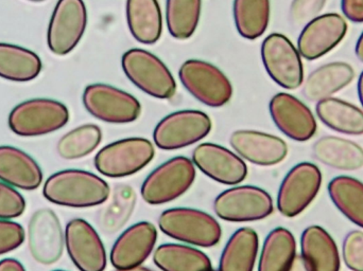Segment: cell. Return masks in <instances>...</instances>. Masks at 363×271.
<instances>
[{"instance_id":"1","label":"cell","mask_w":363,"mask_h":271,"mask_svg":"<svg viewBox=\"0 0 363 271\" xmlns=\"http://www.w3.org/2000/svg\"><path fill=\"white\" fill-rule=\"evenodd\" d=\"M108 183L94 173L64 170L51 175L43 188L48 202L69 208H91L104 204L110 197Z\"/></svg>"},{"instance_id":"2","label":"cell","mask_w":363,"mask_h":271,"mask_svg":"<svg viewBox=\"0 0 363 271\" xmlns=\"http://www.w3.org/2000/svg\"><path fill=\"white\" fill-rule=\"evenodd\" d=\"M159 227L174 240L203 248L216 246L222 236L215 217L196 209H168L160 215Z\"/></svg>"},{"instance_id":"3","label":"cell","mask_w":363,"mask_h":271,"mask_svg":"<svg viewBox=\"0 0 363 271\" xmlns=\"http://www.w3.org/2000/svg\"><path fill=\"white\" fill-rule=\"evenodd\" d=\"M123 72L140 91L157 99H172L177 91L176 81L167 66L153 53L131 49L121 59Z\"/></svg>"},{"instance_id":"4","label":"cell","mask_w":363,"mask_h":271,"mask_svg":"<svg viewBox=\"0 0 363 271\" xmlns=\"http://www.w3.org/2000/svg\"><path fill=\"white\" fill-rule=\"evenodd\" d=\"M196 179V166L189 158L178 156L155 168L140 190L143 200L152 206L167 204L185 194Z\"/></svg>"},{"instance_id":"5","label":"cell","mask_w":363,"mask_h":271,"mask_svg":"<svg viewBox=\"0 0 363 271\" xmlns=\"http://www.w3.org/2000/svg\"><path fill=\"white\" fill-rule=\"evenodd\" d=\"M69 120L68 108L50 99H33L18 104L9 116V127L21 137L48 135L65 127Z\"/></svg>"},{"instance_id":"6","label":"cell","mask_w":363,"mask_h":271,"mask_svg":"<svg viewBox=\"0 0 363 271\" xmlns=\"http://www.w3.org/2000/svg\"><path fill=\"white\" fill-rule=\"evenodd\" d=\"M155 155V146L148 139H123L100 149L95 157V166L104 176L123 178L146 168Z\"/></svg>"},{"instance_id":"7","label":"cell","mask_w":363,"mask_h":271,"mask_svg":"<svg viewBox=\"0 0 363 271\" xmlns=\"http://www.w3.org/2000/svg\"><path fill=\"white\" fill-rule=\"evenodd\" d=\"M179 76L188 93L209 108H222L232 99V83L213 64L188 59L182 65Z\"/></svg>"},{"instance_id":"8","label":"cell","mask_w":363,"mask_h":271,"mask_svg":"<svg viewBox=\"0 0 363 271\" xmlns=\"http://www.w3.org/2000/svg\"><path fill=\"white\" fill-rule=\"evenodd\" d=\"M219 219L232 223L262 221L272 214L273 200L268 192L254 185H238L220 193L213 202Z\"/></svg>"},{"instance_id":"9","label":"cell","mask_w":363,"mask_h":271,"mask_svg":"<svg viewBox=\"0 0 363 271\" xmlns=\"http://www.w3.org/2000/svg\"><path fill=\"white\" fill-rule=\"evenodd\" d=\"M262 59L269 76L283 88L294 91L304 82L302 57L289 38L272 33L262 45Z\"/></svg>"},{"instance_id":"10","label":"cell","mask_w":363,"mask_h":271,"mask_svg":"<svg viewBox=\"0 0 363 271\" xmlns=\"http://www.w3.org/2000/svg\"><path fill=\"white\" fill-rule=\"evenodd\" d=\"M83 104L98 120L114 125L134 122L142 113V105L136 98L106 84L89 85L83 93Z\"/></svg>"},{"instance_id":"11","label":"cell","mask_w":363,"mask_h":271,"mask_svg":"<svg viewBox=\"0 0 363 271\" xmlns=\"http://www.w3.org/2000/svg\"><path fill=\"white\" fill-rule=\"evenodd\" d=\"M322 173L315 164H296L281 181L277 195V209L285 217L304 212L321 189Z\"/></svg>"},{"instance_id":"12","label":"cell","mask_w":363,"mask_h":271,"mask_svg":"<svg viewBox=\"0 0 363 271\" xmlns=\"http://www.w3.org/2000/svg\"><path fill=\"white\" fill-rule=\"evenodd\" d=\"M211 131V120L199 110H180L160 121L153 133L157 146L174 151L204 139Z\"/></svg>"},{"instance_id":"13","label":"cell","mask_w":363,"mask_h":271,"mask_svg":"<svg viewBox=\"0 0 363 271\" xmlns=\"http://www.w3.org/2000/svg\"><path fill=\"white\" fill-rule=\"evenodd\" d=\"M87 25V11L83 0H59L49 23L47 42L51 52L66 55L82 38Z\"/></svg>"},{"instance_id":"14","label":"cell","mask_w":363,"mask_h":271,"mask_svg":"<svg viewBox=\"0 0 363 271\" xmlns=\"http://www.w3.org/2000/svg\"><path fill=\"white\" fill-rule=\"evenodd\" d=\"M28 246L32 258L42 265H53L61 259L65 232L51 209H38L32 215L28 225Z\"/></svg>"},{"instance_id":"15","label":"cell","mask_w":363,"mask_h":271,"mask_svg":"<svg viewBox=\"0 0 363 271\" xmlns=\"http://www.w3.org/2000/svg\"><path fill=\"white\" fill-rule=\"evenodd\" d=\"M65 247L79 270H106L108 259L104 243L95 228L85 219H74L66 225Z\"/></svg>"},{"instance_id":"16","label":"cell","mask_w":363,"mask_h":271,"mask_svg":"<svg viewBox=\"0 0 363 271\" xmlns=\"http://www.w3.org/2000/svg\"><path fill=\"white\" fill-rule=\"evenodd\" d=\"M347 23L341 15H319L301 32L298 50L307 61H315L336 48L347 35Z\"/></svg>"},{"instance_id":"17","label":"cell","mask_w":363,"mask_h":271,"mask_svg":"<svg viewBox=\"0 0 363 271\" xmlns=\"http://www.w3.org/2000/svg\"><path fill=\"white\" fill-rule=\"evenodd\" d=\"M269 110L277 129L292 140L305 142L317 133V120L311 108L290 93L275 95Z\"/></svg>"},{"instance_id":"18","label":"cell","mask_w":363,"mask_h":271,"mask_svg":"<svg viewBox=\"0 0 363 271\" xmlns=\"http://www.w3.org/2000/svg\"><path fill=\"white\" fill-rule=\"evenodd\" d=\"M192 162L206 176L222 185H236L247 175L240 156L215 143H202L192 151Z\"/></svg>"},{"instance_id":"19","label":"cell","mask_w":363,"mask_h":271,"mask_svg":"<svg viewBox=\"0 0 363 271\" xmlns=\"http://www.w3.org/2000/svg\"><path fill=\"white\" fill-rule=\"evenodd\" d=\"M157 241V230L149 221H140L121 234L111 250L110 260L116 270L138 267L150 257Z\"/></svg>"},{"instance_id":"20","label":"cell","mask_w":363,"mask_h":271,"mask_svg":"<svg viewBox=\"0 0 363 271\" xmlns=\"http://www.w3.org/2000/svg\"><path fill=\"white\" fill-rule=\"evenodd\" d=\"M230 143L238 156L256 166H277L288 155L287 143L283 139L262 132L249 129L234 132Z\"/></svg>"},{"instance_id":"21","label":"cell","mask_w":363,"mask_h":271,"mask_svg":"<svg viewBox=\"0 0 363 271\" xmlns=\"http://www.w3.org/2000/svg\"><path fill=\"white\" fill-rule=\"evenodd\" d=\"M301 258L306 271H339L338 247L333 236L320 226H309L301 236Z\"/></svg>"},{"instance_id":"22","label":"cell","mask_w":363,"mask_h":271,"mask_svg":"<svg viewBox=\"0 0 363 271\" xmlns=\"http://www.w3.org/2000/svg\"><path fill=\"white\" fill-rule=\"evenodd\" d=\"M0 181L16 188L32 191L40 187L43 172L38 162L21 149L0 146Z\"/></svg>"},{"instance_id":"23","label":"cell","mask_w":363,"mask_h":271,"mask_svg":"<svg viewBox=\"0 0 363 271\" xmlns=\"http://www.w3.org/2000/svg\"><path fill=\"white\" fill-rule=\"evenodd\" d=\"M354 78L355 71L350 64L345 62L326 64L309 74L303 93L309 101H322L349 86Z\"/></svg>"},{"instance_id":"24","label":"cell","mask_w":363,"mask_h":271,"mask_svg":"<svg viewBox=\"0 0 363 271\" xmlns=\"http://www.w3.org/2000/svg\"><path fill=\"white\" fill-rule=\"evenodd\" d=\"M313 157L326 166L339 171L363 168V149L354 141L336 136H325L315 141Z\"/></svg>"},{"instance_id":"25","label":"cell","mask_w":363,"mask_h":271,"mask_svg":"<svg viewBox=\"0 0 363 271\" xmlns=\"http://www.w3.org/2000/svg\"><path fill=\"white\" fill-rule=\"evenodd\" d=\"M127 21L138 42L153 45L161 38L163 18L157 0H127Z\"/></svg>"},{"instance_id":"26","label":"cell","mask_w":363,"mask_h":271,"mask_svg":"<svg viewBox=\"0 0 363 271\" xmlns=\"http://www.w3.org/2000/svg\"><path fill=\"white\" fill-rule=\"evenodd\" d=\"M259 238L255 230L240 228L226 243L219 262V271H253Z\"/></svg>"},{"instance_id":"27","label":"cell","mask_w":363,"mask_h":271,"mask_svg":"<svg viewBox=\"0 0 363 271\" xmlns=\"http://www.w3.org/2000/svg\"><path fill=\"white\" fill-rule=\"evenodd\" d=\"M296 260V242L294 234L286 228H275L262 245L258 271H291Z\"/></svg>"},{"instance_id":"28","label":"cell","mask_w":363,"mask_h":271,"mask_svg":"<svg viewBox=\"0 0 363 271\" xmlns=\"http://www.w3.org/2000/svg\"><path fill=\"white\" fill-rule=\"evenodd\" d=\"M315 113L326 127L337 133L363 135V110L349 102L328 98L318 102Z\"/></svg>"},{"instance_id":"29","label":"cell","mask_w":363,"mask_h":271,"mask_svg":"<svg viewBox=\"0 0 363 271\" xmlns=\"http://www.w3.org/2000/svg\"><path fill=\"white\" fill-rule=\"evenodd\" d=\"M42 61L33 51L0 42V78L13 82H29L42 71Z\"/></svg>"},{"instance_id":"30","label":"cell","mask_w":363,"mask_h":271,"mask_svg":"<svg viewBox=\"0 0 363 271\" xmlns=\"http://www.w3.org/2000/svg\"><path fill=\"white\" fill-rule=\"evenodd\" d=\"M155 265L163 271H211V259L194 247L163 244L153 255Z\"/></svg>"},{"instance_id":"31","label":"cell","mask_w":363,"mask_h":271,"mask_svg":"<svg viewBox=\"0 0 363 271\" xmlns=\"http://www.w3.org/2000/svg\"><path fill=\"white\" fill-rule=\"evenodd\" d=\"M328 194L336 208L363 229V183L351 176H337L328 183Z\"/></svg>"},{"instance_id":"32","label":"cell","mask_w":363,"mask_h":271,"mask_svg":"<svg viewBox=\"0 0 363 271\" xmlns=\"http://www.w3.org/2000/svg\"><path fill=\"white\" fill-rule=\"evenodd\" d=\"M233 13L239 34L247 40H257L268 29L270 0H234Z\"/></svg>"},{"instance_id":"33","label":"cell","mask_w":363,"mask_h":271,"mask_svg":"<svg viewBox=\"0 0 363 271\" xmlns=\"http://www.w3.org/2000/svg\"><path fill=\"white\" fill-rule=\"evenodd\" d=\"M202 0H167L166 23L168 31L177 40L191 38L200 21Z\"/></svg>"},{"instance_id":"34","label":"cell","mask_w":363,"mask_h":271,"mask_svg":"<svg viewBox=\"0 0 363 271\" xmlns=\"http://www.w3.org/2000/svg\"><path fill=\"white\" fill-rule=\"evenodd\" d=\"M102 140V132L95 125H84L65 134L57 145V154L65 160H77L93 153Z\"/></svg>"},{"instance_id":"35","label":"cell","mask_w":363,"mask_h":271,"mask_svg":"<svg viewBox=\"0 0 363 271\" xmlns=\"http://www.w3.org/2000/svg\"><path fill=\"white\" fill-rule=\"evenodd\" d=\"M26 210V200L15 188L0 181V219H14Z\"/></svg>"},{"instance_id":"36","label":"cell","mask_w":363,"mask_h":271,"mask_svg":"<svg viewBox=\"0 0 363 271\" xmlns=\"http://www.w3.org/2000/svg\"><path fill=\"white\" fill-rule=\"evenodd\" d=\"M342 258L352 271H363V231L354 230L347 234L342 243Z\"/></svg>"},{"instance_id":"37","label":"cell","mask_w":363,"mask_h":271,"mask_svg":"<svg viewBox=\"0 0 363 271\" xmlns=\"http://www.w3.org/2000/svg\"><path fill=\"white\" fill-rule=\"evenodd\" d=\"M326 0H294L290 6V19L296 27H305L319 16Z\"/></svg>"},{"instance_id":"38","label":"cell","mask_w":363,"mask_h":271,"mask_svg":"<svg viewBox=\"0 0 363 271\" xmlns=\"http://www.w3.org/2000/svg\"><path fill=\"white\" fill-rule=\"evenodd\" d=\"M25 230L18 223L0 219V255L12 253L25 242Z\"/></svg>"},{"instance_id":"39","label":"cell","mask_w":363,"mask_h":271,"mask_svg":"<svg viewBox=\"0 0 363 271\" xmlns=\"http://www.w3.org/2000/svg\"><path fill=\"white\" fill-rule=\"evenodd\" d=\"M341 10L353 23H363V0H341Z\"/></svg>"},{"instance_id":"40","label":"cell","mask_w":363,"mask_h":271,"mask_svg":"<svg viewBox=\"0 0 363 271\" xmlns=\"http://www.w3.org/2000/svg\"><path fill=\"white\" fill-rule=\"evenodd\" d=\"M0 271H26L23 264L15 259H4L0 261Z\"/></svg>"},{"instance_id":"41","label":"cell","mask_w":363,"mask_h":271,"mask_svg":"<svg viewBox=\"0 0 363 271\" xmlns=\"http://www.w3.org/2000/svg\"><path fill=\"white\" fill-rule=\"evenodd\" d=\"M355 53L357 59L363 63V32L360 38H358L357 44H356Z\"/></svg>"},{"instance_id":"42","label":"cell","mask_w":363,"mask_h":271,"mask_svg":"<svg viewBox=\"0 0 363 271\" xmlns=\"http://www.w3.org/2000/svg\"><path fill=\"white\" fill-rule=\"evenodd\" d=\"M358 96H359V100L363 108V71L360 74L359 80H358Z\"/></svg>"},{"instance_id":"43","label":"cell","mask_w":363,"mask_h":271,"mask_svg":"<svg viewBox=\"0 0 363 271\" xmlns=\"http://www.w3.org/2000/svg\"><path fill=\"white\" fill-rule=\"evenodd\" d=\"M116 271H153L150 268L144 267V266H138V267L128 268V270H116Z\"/></svg>"},{"instance_id":"44","label":"cell","mask_w":363,"mask_h":271,"mask_svg":"<svg viewBox=\"0 0 363 271\" xmlns=\"http://www.w3.org/2000/svg\"><path fill=\"white\" fill-rule=\"evenodd\" d=\"M28 1H31V2H43V1H46V0H28Z\"/></svg>"},{"instance_id":"45","label":"cell","mask_w":363,"mask_h":271,"mask_svg":"<svg viewBox=\"0 0 363 271\" xmlns=\"http://www.w3.org/2000/svg\"><path fill=\"white\" fill-rule=\"evenodd\" d=\"M53 271H66V270H53Z\"/></svg>"},{"instance_id":"46","label":"cell","mask_w":363,"mask_h":271,"mask_svg":"<svg viewBox=\"0 0 363 271\" xmlns=\"http://www.w3.org/2000/svg\"><path fill=\"white\" fill-rule=\"evenodd\" d=\"M211 271H216V270H211ZM218 271H219V270H218Z\"/></svg>"}]
</instances>
